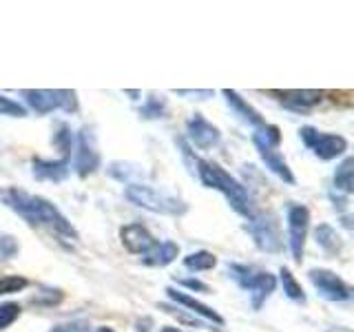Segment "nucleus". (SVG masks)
<instances>
[{
	"instance_id": "f257e3e1",
	"label": "nucleus",
	"mask_w": 354,
	"mask_h": 332,
	"mask_svg": "<svg viewBox=\"0 0 354 332\" xmlns=\"http://www.w3.org/2000/svg\"><path fill=\"white\" fill-rule=\"evenodd\" d=\"M0 202L14 210V213H18L22 219H27L31 226H49L66 237H73V239L77 237L71 221L66 219L49 199H44L40 195H31L27 191H20V188L7 186V188H0Z\"/></svg>"
},
{
	"instance_id": "f03ea898",
	"label": "nucleus",
	"mask_w": 354,
	"mask_h": 332,
	"mask_svg": "<svg viewBox=\"0 0 354 332\" xmlns=\"http://www.w3.org/2000/svg\"><path fill=\"white\" fill-rule=\"evenodd\" d=\"M195 173L199 177V182H202L206 188H215V191H219L221 195H224L235 213H239L246 219L252 217L254 210H252V199H250L248 191L230 173H226L224 169H221L219 164L195 158Z\"/></svg>"
},
{
	"instance_id": "7ed1b4c3",
	"label": "nucleus",
	"mask_w": 354,
	"mask_h": 332,
	"mask_svg": "<svg viewBox=\"0 0 354 332\" xmlns=\"http://www.w3.org/2000/svg\"><path fill=\"white\" fill-rule=\"evenodd\" d=\"M124 195L131 204H136L140 208H147V210H151V213L182 217L188 210V204L184 202V199L169 195L164 191H158V188L147 186V184H129Z\"/></svg>"
},
{
	"instance_id": "20e7f679",
	"label": "nucleus",
	"mask_w": 354,
	"mask_h": 332,
	"mask_svg": "<svg viewBox=\"0 0 354 332\" xmlns=\"http://www.w3.org/2000/svg\"><path fill=\"white\" fill-rule=\"evenodd\" d=\"M22 98L27 100V104L40 116H47L51 111H75L77 109V100L73 91H66V89H25Z\"/></svg>"
},
{
	"instance_id": "39448f33",
	"label": "nucleus",
	"mask_w": 354,
	"mask_h": 332,
	"mask_svg": "<svg viewBox=\"0 0 354 332\" xmlns=\"http://www.w3.org/2000/svg\"><path fill=\"white\" fill-rule=\"evenodd\" d=\"M246 230L252 235L257 248L266 252H279L283 248L279 219L272 213H252V217L246 224Z\"/></svg>"
},
{
	"instance_id": "423d86ee",
	"label": "nucleus",
	"mask_w": 354,
	"mask_h": 332,
	"mask_svg": "<svg viewBox=\"0 0 354 332\" xmlns=\"http://www.w3.org/2000/svg\"><path fill=\"white\" fill-rule=\"evenodd\" d=\"M304 144L308 149H313V153L319 160H335L339 155L348 151V140L341 136H332V133H321L315 127H304L299 131Z\"/></svg>"
},
{
	"instance_id": "0eeeda50",
	"label": "nucleus",
	"mask_w": 354,
	"mask_h": 332,
	"mask_svg": "<svg viewBox=\"0 0 354 332\" xmlns=\"http://www.w3.org/2000/svg\"><path fill=\"white\" fill-rule=\"evenodd\" d=\"M288 241L297 264H301L304 250H306V237L310 228V210L304 204H290L288 206Z\"/></svg>"
},
{
	"instance_id": "6e6552de",
	"label": "nucleus",
	"mask_w": 354,
	"mask_h": 332,
	"mask_svg": "<svg viewBox=\"0 0 354 332\" xmlns=\"http://www.w3.org/2000/svg\"><path fill=\"white\" fill-rule=\"evenodd\" d=\"M310 282H313L315 290L328 299V302H348L352 297V288L341 279L337 273L326 270V268H313L308 273Z\"/></svg>"
},
{
	"instance_id": "1a4fd4ad",
	"label": "nucleus",
	"mask_w": 354,
	"mask_h": 332,
	"mask_svg": "<svg viewBox=\"0 0 354 332\" xmlns=\"http://www.w3.org/2000/svg\"><path fill=\"white\" fill-rule=\"evenodd\" d=\"M75 173L80 177H86L97 171L100 166V151L95 147V138L88 129H82L77 133V144H75Z\"/></svg>"
},
{
	"instance_id": "9d476101",
	"label": "nucleus",
	"mask_w": 354,
	"mask_h": 332,
	"mask_svg": "<svg viewBox=\"0 0 354 332\" xmlns=\"http://www.w3.org/2000/svg\"><path fill=\"white\" fill-rule=\"evenodd\" d=\"M186 133H188L191 144L197 149H213L221 140L219 129L215 124H210L202 113H195L191 120L186 122Z\"/></svg>"
},
{
	"instance_id": "9b49d317",
	"label": "nucleus",
	"mask_w": 354,
	"mask_h": 332,
	"mask_svg": "<svg viewBox=\"0 0 354 332\" xmlns=\"http://www.w3.org/2000/svg\"><path fill=\"white\" fill-rule=\"evenodd\" d=\"M252 142H254V149L259 151V158L263 160L266 169H270L279 180H283L286 184H295V175L290 171V166H288V162L283 160V155L277 151L274 147H270V144H266L257 133L252 136Z\"/></svg>"
},
{
	"instance_id": "f8f14e48",
	"label": "nucleus",
	"mask_w": 354,
	"mask_h": 332,
	"mask_svg": "<svg viewBox=\"0 0 354 332\" xmlns=\"http://www.w3.org/2000/svg\"><path fill=\"white\" fill-rule=\"evenodd\" d=\"M120 239H122V246H124L129 252L133 255H147L153 246H155V239L151 232L144 228L142 224H129L120 230Z\"/></svg>"
},
{
	"instance_id": "ddd939ff",
	"label": "nucleus",
	"mask_w": 354,
	"mask_h": 332,
	"mask_svg": "<svg viewBox=\"0 0 354 332\" xmlns=\"http://www.w3.org/2000/svg\"><path fill=\"white\" fill-rule=\"evenodd\" d=\"M274 95H279V102L295 111V113H306L313 107H317L321 100H324V93L321 91H310V89H295V91H272Z\"/></svg>"
},
{
	"instance_id": "4468645a",
	"label": "nucleus",
	"mask_w": 354,
	"mask_h": 332,
	"mask_svg": "<svg viewBox=\"0 0 354 332\" xmlns=\"http://www.w3.org/2000/svg\"><path fill=\"white\" fill-rule=\"evenodd\" d=\"M31 169H33V177H36V180L62 182V180H66V175H69V171H71V162H69V158H62V160L33 158Z\"/></svg>"
},
{
	"instance_id": "2eb2a0df",
	"label": "nucleus",
	"mask_w": 354,
	"mask_h": 332,
	"mask_svg": "<svg viewBox=\"0 0 354 332\" xmlns=\"http://www.w3.org/2000/svg\"><path fill=\"white\" fill-rule=\"evenodd\" d=\"M166 295H169L175 304H180V306L188 308L191 313H195V315H199V317H204V319H208V321H213V324H217V326L224 324V319H221V315L217 313V310H213L210 306L202 304L199 299H195V297H191V295H186V293L175 290V288H166Z\"/></svg>"
},
{
	"instance_id": "dca6fc26",
	"label": "nucleus",
	"mask_w": 354,
	"mask_h": 332,
	"mask_svg": "<svg viewBox=\"0 0 354 332\" xmlns=\"http://www.w3.org/2000/svg\"><path fill=\"white\" fill-rule=\"evenodd\" d=\"M224 98H226L228 107H230L232 111H235L237 116L243 118V122H248L250 127H257V129H263V127H266V122H263V118L259 116V111H257V109H252L237 91H230V89H224Z\"/></svg>"
},
{
	"instance_id": "f3484780",
	"label": "nucleus",
	"mask_w": 354,
	"mask_h": 332,
	"mask_svg": "<svg viewBox=\"0 0 354 332\" xmlns=\"http://www.w3.org/2000/svg\"><path fill=\"white\" fill-rule=\"evenodd\" d=\"M177 255H180V246H177V243L155 241V246L147 255H142V261L147 266H155V268H164V266H169L177 259Z\"/></svg>"
},
{
	"instance_id": "a211bd4d",
	"label": "nucleus",
	"mask_w": 354,
	"mask_h": 332,
	"mask_svg": "<svg viewBox=\"0 0 354 332\" xmlns=\"http://www.w3.org/2000/svg\"><path fill=\"white\" fill-rule=\"evenodd\" d=\"M274 288H277V279H274V275H270L268 270H261V277H259V282L254 284V288L250 290V302H252V308L254 310H259L263 304H266V299H268L272 293H274Z\"/></svg>"
},
{
	"instance_id": "6ab92c4d",
	"label": "nucleus",
	"mask_w": 354,
	"mask_h": 332,
	"mask_svg": "<svg viewBox=\"0 0 354 332\" xmlns=\"http://www.w3.org/2000/svg\"><path fill=\"white\" fill-rule=\"evenodd\" d=\"M228 275L239 284V288L250 293L254 284H257L261 270L252 268V266H246V264H228Z\"/></svg>"
},
{
	"instance_id": "aec40b11",
	"label": "nucleus",
	"mask_w": 354,
	"mask_h": 332,
	"mask_svg": "<svg viewBox=\"0 0 354 332\" xmlns=\"http://www.w3.org/2000/svg\"><path fill=\"white\" fill-rule=\"evenodd\" d=\"M315 239H317V243L321 248H324L326 252H330V255H337V252H341V248H343V239H341V235L339 232L332 228L330 224H321L317 230H315Z\"/></svg>"
},
{
	"instance_id": "412c9836",
	"label": "nucleus",
	"mask_w": 354,
	"mask_h": 332,
	"mask_svg": "<svg viewBox=\"0 0 354 332\" xmlns=\"http://www.w3.org/2000/svg\"><path fill=\"white\" fill-rule=\"evenodd\" d=\"M184 266L188 270H193V273H202V270L215 268L217 257L213 252H208V250H197V252L188 255V257H184Z\"/></svg>"
},
{
	"instance_id": "4be33fe9",
	"label": "nucleus",
	"mask_w": 354,
	"mask_h": 332,
	"mask_svg": "<svg viewBox=\"0 0 354 332\" xmlns=\"http://www.w3.org/2000/svg\"><path fill=\"white\" fill-rule=\"evenodd\" d=\"M279 279H281V286H283V293L288 299H292L297 304H306V293L301 284L295 279V275L288 270V268H281L279 270Z\"/></svg>"
},
{
	"instance_id": "5701e85b",
	"label": "nucleus",
	"mask_w": 354,
	"mask_h": 332,
	"mask_svg": "<svg viewBox=\"0 0 354 332\" xmlns=\"http://www.w3.org/2000/svg\"><path fill=\"white\" fill-rule=\"evenodd\" d=\"M352 166H354V160L352 158H346L335 171V188L337 193H346L350 195L352 193Z\"/></svg>"
},
{
	"instance_id": "b1692460",
	"label": "nucleus",
	"mask_w": 354,
	"mask_h": 332,
	"mask_svg": "<svg viewBox=\"0 0 354 332\" xmlns=\"http://www.w3.org/2000/svg\"><path fill=\"white\" fill-rule=\"evenodd\" d=\"M27 286H29V282L25 279V277H20V275H7V277H0V297L20 293V290H25Z\"/></svg>"
},
{
	"instance_id": "393cba45",
	"label": "nucleus",
	"mask_w": 354,
	"mask_h": 332,
	"mask_svg": "<svg viewBox=\"0 0 354 332\" xmlns=\"http://www.w3.org/2000/svg\"><path fill=\"white\" fill-rule=\"evenodd\" d=\"M0 116H9V118H25L27 109L22 107L16 100L7 98L5 93H0Z\"/></svg>"
},
{
	"instance_id": "a878e982",
	"label": "nucleus",
	"mask_w": 354,
	"mask_h": 332,
	"mask_svg": "<svg viewBox=\"0 0 354 332\" xmlns=\"http://www.w3.org/2000/svg\"><path fill=\"white\" fill-rule=\"evenodd\" d=\"M20 306L14 302H7V304H0V330H7L14 321L20 317Z\"/></svg>"
},
{
	"instance_id": "bb28decb",
	"label": "nucleus",
	"mask_w": 354,
	"mask_h": 332,
	"mask_svg": "<svg viewBox=\"0 0 354 332\" xmlns=\"http://www.w3.org/2000/svg\"><path fill=\"white\" fill-rule=\"evenodd\" d=\"M164 111H166V102H164V100L151 95V98L147 100V104L142 107L140 113H142L144 118H162V116H164Z\"/></svg>"
},
{
	"instance_id": "cd10ccee",
	"label": "nucleus",
	"mask_w": 354,
	"mask_h": 332,
	"mask_svg": "<svg viewBox=\"0 0 354 332\" xmlns=\"http://www.w3.org/2000/svg\"><path fill=\"white\" fill-rule=\"evenodd\" d=\"M18 252V241L11 235H0V257L9 259Z\"/></svg>"
},
{
	"instance_id": "c85d7f7f",
	"label": "nucleus",
	"mask_w": 354,
	"mask_h": 332,
	"mask_svg": "<svg viewBox=\"0 0 354 332\" xmlns=\"http://www.w3.org/2000/svg\"><path fill=\"white\" fill-rule=\"evenodd\" d=\"M51 332H91L86 321H71V324H62V326H55Z\"/></svg>"
},
{
	"instance_id": "c756f323",
	"label": "nucleus",
	"mask_w": 354,
	"mask_h": 332,
	"mask_svg": "<svg viewBox=\"0 0 354 332\" xmlns=\"http://www.w3.org/2000/svg\"><path fill=\"white\" fill-rule=\"evenodd\" d=\"M180 284H182V286H186V288H191V290L208 293V286H206V284H202L199 279H180Z\"/></svg>"
},
{
	"instance_id": "7c9ffc66",
	"label": "nucleus",
	"mask_w": 354,
	"mask_h": 332,
	"mask_svg": "<svg viewBox=\"0 0 354 332\" xmlns=\"http://www.w3.org/2000/svg\"><path fill=\"white\" fill-rule=\"evenodd\" d=\"M330 199H332V204H335V208L339 210H346L348 208V197L346 195H337L335 191L330 193Z\"/></svg>"
},
{
	"instance_id": "2f4dec72",
	"label": "nucleus",
	"mask_w": 354,
	"mask_h": 332,
	"mask_svg": "<svg viewBox=\"0 0 354 332\" xmlns=\"http://www.w3.org/2000/svg\"><path fill=\"white\" fill-rule=\"evenodd\" d=\"M177 95H195V98H199V100H204V98H210L213 95V91H177Z\"/></svg>"
},
{
	"instance_id": "473e14b6",
	"label": "nucleus",
	"mask_w": 354,
	"mask_h": 332,
	"mask_svg": "<svg viewBox=\"0 0 354 332\" xmlns=\"http://www.w3.org/2000/svg\"><path fill=\"white\" fill-rule=\"evenodd\" d=\"M160 332H182V330L180 328H173V326H164Z\"/></svg>"
},
{
	"instance_id": "72a5a7b5",
	"label": "nucleus",
	"mask_w": 354,
	"mask_h": 332,
	"mask_svg": "<svg viewBox=\"0 0 354 332\" xmlns=\"http://www.w3.org/2000/svg\"><path fill=\"white\" fill-rule=\"evenodd\" d=\"M328 332H352L350 328H330Z\"/></svg>"
},
{
	"instance_id": "f704fd0d",
	"label": "nucleus",
	"mask_w": 354,
	"mask_h": 332,
	"mask_svg": "<svg viewBox=\"0 0 354 332\" xmlns=\"http://www.w3.org/2000/svg\"><path fill=\"white\" fill-rule=\"evenodd\" d=\"M97 332H115V330H111V328H100Z\"/></svg>"
}]
</instances>
